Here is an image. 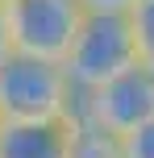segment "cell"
Returning <instances> with one entry per match:
<instances>
[{"instance_id":"obj_1","label":"cell","mask_w":154,"mask_h":158,"mask_svg":"<svg viewBox=\"0 0 154 158\" xmlns=\"http://www.w3.org/2000/svg\"><path fill=\"white\" fill-rule=\"evenodd\" d=\"M79 87L67 75L63 63L50 58H33V54H13L0 63V108L4 121H58L71 117Z\"/></svg>"},{"instance_id":"obj_2","label":"cell","mask_w":154,"mask_h":158,"mask_svg":"<svg viewBox=\"0 0 154 158\" xmlns=\"http://www.w3.org/2000/svg\"><path fill=\"white\" fill-rule=\"evenodd\" d=\"M63 67L79 92H96L108 79L133 71L138 67V38H133L129 13H88Z\"/></svg>"},{"instance_id":"obj_3","label":"cell","mask_w":154,"mask_h":158,"mask_svg":"<svg viewBox=\"0 0 154 158\" xmlns=\"http://www.w3.org/2000/svg\"><path fill=\"white\" fill-rule=\"evenodd\" d=\"M83 0H8L13 50L50 63H67L75 38L83 29Z\"/></svg>"},{"instance_id":"obj_4","label":"cell","mask_w":154,"mask_h":158,"mask_svg":"<svg viewBox=\"0 0 154 158\" xmlns=\"http://www.w3.org/2000/svg\"><path fill=\"white\" fill-rule=\"evenodd\" d=\"M75 108L83 117H92L96 125H104L108 133L129 137L133 129H142V125L154 121V71L138 63L133 71L108 79L96 92H79Z\"/></svg>"},{"instance_id":"obj_5","label":"cell","mask_w":154,"mask_h":158,"mask_svg":"<svg viewBox=\"0 0 154 158\" xmlns=\"http://www.w3.org/2000/svg\"><path fill=\"white\" fill-rule=\"evenodd\" d=\"M0 158H75V112L58 121H4Z\"/></svg>"},{"instance_id":"obj_6","label":"cell","mask_w":154,"mask_h":158,"mask_svg":"<svg viewBox=\"0 0 154 158\" xmlns=\"http://www.w3.org/2000/svg\"><path fill=\"white\" fill-rule=\"evenodd\" d=\"M75 158H121V137L75 108Z\"/></svg>"},{"instance_id":"obj_7","label":"cell","mask_w":154,"mask_h":158,"mask_svg":"<svg viewBox=\"0 0 154 158\" xmlns=\"http://www.w3.org/2000/svg\"><path fill=\"white\" fill-rule=\"evenodd\" d=\"M129 21H133V38H138V63L154 71V0H138Z\"/></svg>"},{"instance_id":"obj_8","label":"cell","mask_w":154,"mask_h":158,"mask_svg":"<svg viewBox=\"0 0 154 158\" xmlns=\"http://www.w3.org/2000/svg\"><path fill=\"white\" fill-rule=\"evenodd\" d=\"M121 158H154V121L121 137Z\"/></svg>"},{"instance_id":"obj_9","label":"cell","mask_w":154,"mask_h":158,"mask_svg":"<svg viewBox=\"0 0 154 158\" xmlns=\"http://www.w3.org/2000/svg\"><path fill=\"white\" fill-rule=\"evenodd\" d=\"M88 13H133L138 0H83Z\"/></svg>"},{"instance_id":"obj_10","label":"cell","mask_w":154,"mask_h":158,"mask_svg":"<svg viewBox=\"0 0 154 158\" xmlns=\"http://www.w3.org/2000/svg\"><path fill=\"white\" fill-rule=\"evenodd\" d=\"M13 54V25H8V0H0V63Z\"/></svg>"},{"instance_id":"obj_11","label":"cell","mask_w":154,"mask_h":158,"mask_svg":"<svg viewBox=\"0 0 154 158\" xmlns=\"http://www.w3.org/2000/svg\"><path fill=\"white\" fill-rule=\"evenodd\" d=\"M0 129H4V108H0Z\"/></svg>"}]
</instances>
